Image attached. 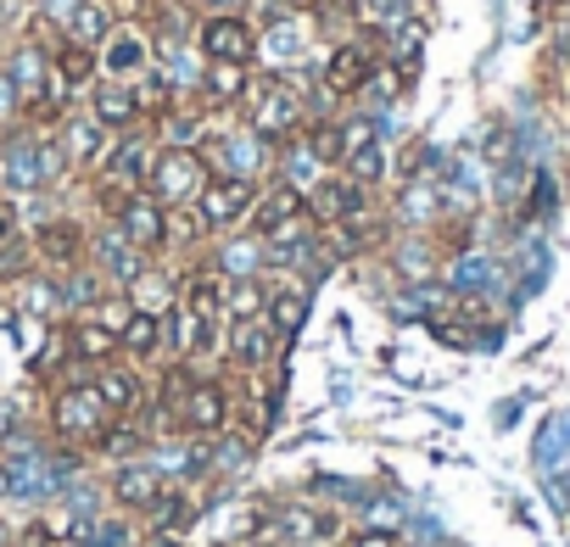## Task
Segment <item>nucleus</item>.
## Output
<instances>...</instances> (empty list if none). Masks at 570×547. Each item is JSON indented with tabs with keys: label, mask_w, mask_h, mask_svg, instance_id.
Masks as SVG:
<instances>
[{
	"label": "nucleus",
	"mask_w": 570,
	"mask_h": 547,
	"mask_svg": "<svg viewBox=\"0 0 570 547\" xmlns=\"http://www.w3.org/2000/svg\"><path fill=\"white\" fill-rule=\"evenodd\" d=\"M246 129L268 146H285L292 135L308 129V90L292 79V73H279L268 84H252L246 96Z\"/></svg>",
	"instance_id": "obj_1"
},
{
	"label": "nucleus",
	"mask_w": 570,
	"mask_h": 547,
	"mask_svg": "<svg viewBox=\"0 0 570 547\" xmlns=\"http://www.w3.org/2000/svg\"><path fill=\"white\" fill-rule=\"evenodd\" d=\"M107 425H112V414H107V402L96 397L90 380H57V391H51V436L62 447L96 452V441L107 436Z\"/></svg>",
	"instance_id": "obj_2"
},
{
	"label": "nucleus",
	"mask_w": 570,
	"mask_h": 547,
	"mask_svg": "<svg viewBox=\"0 0 570 547\" xmlns=\"http://www.w3.org/2000/svg\"><path fill=\"white\" fill-rule=\"evenodd\" d=\"M57 168H62V151L40 129H23V135H12L7 146H0V185L18 190V196L23 190H46L57 179Z\"/></svg>",
	"instance_id": "obj_3"
},
{
	"label": "nucleus",
	"mask_w": 570,
	"mask_h": 547,
	"mask_svg": "<svg viewBox=\"0 0 570 547\" xmlns=\"http://www.w3.org/2000/svg\"><path fill=\"white\" fill-rule=\"evenodd\" d=\"M229 425H235V391L213 375H196L185 402H179V430L196 441H218Z\"/></svg>",
	"instance_id": "obj_4"
},
{
	"label": "nucleus",
	"mask_w": 570,
	"mask_h": 547,
	"mask_svg": "<svg viewBox=\"0 0 570 547\" xmlns=\"http://www.w3.org/2000/svg\"><path fill=\"white\" fill-rule=\"evenodd\" d=\"M213 168L202 151H157V168L146 179V196H157L163 207H196V196L207 190Z\"/></svg>",
	"instance_id": "obj_5"
},
{
	"label": "nucleus",
	"mask_w": 570,
	"mask_h": 547,
	"mask_svg": "<svg viewBox=\"0 0 570 547\" xmlns=\"http://www.w3.org/2000/svg\"><path fill=\"white\" fill-rule=\"evenodd\" d=\"M196 51H202V62L252 68V62H257V29H252L240 12H207L202 29H196Z\"/></svg>",
	"instance_id": "obj_6"
},
{
	"label": "nucleus",
	"mask_w": 570,
	"mask_h": 547,
	"mask_svg": "<svg viewBox=\"0 0 570 547\" xmlns=\"http://www.w3.org/2000/svg\"><path fill=\"white\" fill-rule=\"evenodd\" d=\"M90 268L101 274V286H112V291H135V280L151 268V257H146L118 223H107L101 235H90Z\"/></svg>",
	"instance_id": "obj_7"
},
{
	"label": "nucleus",
	"mask_w": 570,
	"mask_h": 547,
	"mask_svg": "<svg viewBox=\"0 0 570 547\" xmlns=\"http://www.w3.org/2000/svg\"><path fill=\"white\" fill-rule=\"evenodd\" d=\"M252 201H257V185L252 179H235V173H213L207 190L196 196V212L207 223V235H229L252 218Z\"/></svg>",
	"instance_id": "obj_8"
},
{
	"label": "nucleus",
	"mask_w": 570,
	"mask_h": 547,
	"mask_svg": "<svg viewBox=\"0 0 570 547\" xmlns=\"http://www.w3.org/2000/svg\"><path fill=\"white\" fill-rule=\"evenodd\" d=\"M375 68H381V46H375V40H336V51H331L320 84H325L336 101H358L364 84L375 79Z\"/></svg>",
	"instance_id": "obj_9"
},
{
	"label": "nucleus",
	"mask_w": 570,
	"mask_h": 547,
	"mask_svg": "<svg viewBox=\"0 0 570 547\" xmlns=\"http://www.w3.org/2000/svg\"><path fill=\"white\" fill-rule=\"evenodd\" d=\"M370 212V185H358L353 173H325L314 190H308V218L320 229H336V223H353Z\"/></svg>",
	"instance_id": "obj_10"
},
{
	"label": "nucleus",
	"mask_w": 570,
	"mask_h": 547,
	"mask_svg": "<svg viewBox=\"0 0 570 547\" xmlns=\"http://www.w3.org/2000/svg\"><path fill=\"white\" fill-rule=\"evenodd\" d=\"M57 129H62L57 151H62V162H68V168H90V173H101V168H107V151H112V140H118L107 123H96L90 112H68Z\"/></svg>",
	"instance_id": "obj_11"
},
{
	"label": "nucleus",
	"mask_w": 570,
	"mask_h": 547,
	"mask_svg": "<svg viewBox=\"0 0 570 547\" xmlns=\"http://www.w3.org/2000/svg\"><path fill=\"white\" fill-rule=\"evenodd\" d=\"M35 257H40L46 268L73 274V268L90 262V229H85L79 218H46L40 235H35Z\"/></svg>",
	"instance_id": "obj_12"
},
{
	"label": "nucleus",
	"mask_w": 570,
	"mask_h": 547,
	"mask_svg": "<svg viewBox=\"0 0 570 547\" xmlns=\"http://www.w3.org/2000/svg\"><path fill=\"white\" fill-rule=\"evenodd\" d=\"M297 218H308V190L285 185V179H268V185H257V201H252V218H246L257 240H268L274 229L297 223Z\"/></svg>",
	"instance_id": "obj_13"
},
{
	"label": "nucleus",
	"mask_w": 570,
	"mask_h": 547,
	"mask_svg": "<svg viewBox=\"0 0 570 547\" xmlns=\"http://www.w3.org/2000/svg\"><path fill=\"white\" fill-rule=\"evenodd\" d=\"M157 151H163V146H157L151 135L129 129V135H118V140H112L101 179H112V185H129V190H146V179H151V168H157Z\"/></svg>",
	"instance_id": "obj_14"
},
{
	"label": "nucleus",
	"mask_w": 570,
	"mask_h": 547,
	"mask_svg": "<svg viewBox=\"0 0 570 547\" xmlns=\"http://www.w3.org/2000/svg\"><path fill=\"white\" fill-rule=\"evenodd\" d=\"M90 386H96V397L107 402V414H112V419H135V414L151 402L146 375H140V369H129V364H101V369L90 375Z\"/></svg>",
	"instance_id": "obj_15"
},
{
	"label": "nucleus",
	"mask_w": 570,
	"mask_h": 547,
	"mask_svg": "<svg viewBox=\"0 0 570 547\" xmlns=\"http://www.w3.org/2000/svg\"><path fill=\"white\" fill-rule=\"evenodd\" d=\"M146 257H157V251H168V207L157 201V196H146V190H135L129 201H124V212L112 218Z\"/></svg>",
	"instance_id": "obj_16"
},
{
	"label": "nucleus",
	"mask_w": 570,
	"mask_h": 547,
	"mask_svg": "<svg viewBox=\"0 0 570 547\" xmlns=\"http://www.w3.org/2000/svg\"><path fill=\"white\" fill-rule=\"evenodd\" d=\"M279 352V330L268 325V319H240V325H229V347H224V358L240 369V375H268V358Z\"/></svg>",
	"instance_id": "obj_17"
},
{
	"label": "nucleus",
	"mask_w": 570,
	"mask_h": 547,
	"mask_svg": "<svg viewBox=\"0 0 570 547\" xmlns=\"http://www.w3.org/2000/svg\"><path fill=\"white\" fill-rule=\"evenodd\" d=\"M96 62H101V79H124V84H135L146 68H151V40H146V29H112V40L96 51Z\"/></svg>",
	"instance_id": "obj_18"
},
{
	"label": "nucleus",
	"mask_w": 570,
	"mask_h": 547,
	"mask_svg": "<svg viewBox=\"0 0 570 547\" xmlns=\"http://www.w3.org/2000/svg\"><path fill=\"white\" fill-rule=\"evenodd\" d=\"M107 491H112V503L124 508V514H146L163 491H168V480H163V469L157 464H118L112 469V480H107Z\"/></svg>",
	"instance_id": "obj_19"
},
{
	"label": "nucleus",
	"mask_w": 570,
	"mask_h": 547,
	"mask_svg": "<svg viewBox=\"0 0 570 547\" xmlns=\"http://www.w3.org/2000/svg\"><path fill=\"white\" fill-rule=\"evenodd\" d=\"M90 118H96V123H107L112 135H129V129H140L135 84H124V79H96V84H90Z\"/></svg>",
	"instance_id": "obj_20"
},
{
	"label": "nucleus",
	"mask_w": 570,
	"mask_h": 547,
	"mask_svg": "<svg viewBox=\"0 0 570 547\" xmlns=\"http://www.w3.org/2000/svg\"><path fill=\"white\" fill-rule=\"evenodd\" d=\"M68 352H73V364H85L90 375H96L101 364H118V358H124L118 336H112L107 325H96L90 314H79V319L68 325Z\"/></svg>",
	"instance_id": "obj_21"
},
{
	"label": "nucleus",
	"mask_w": 570,
	"mask_h": 547,
	"mask_svg": "<svg viewBox=\"0 0 570 547\" xmlns=\"http://www.w3.org/2000/svg\"><path fill=\"white\" fill-rule=\"evenodd\" d=\"M196 90H202V112H213V107H246L252 79H246V68H235V62H207L202 79H196Z\"/></svg>",
	"instance_id": "obj_22"
},
{
	"label": "nucleus",
	"mask_w": 570,
	"mask_h": 547,
	"mask_svg": "<svg viewBox=\"0 0 570 547\" xmlns=\"http://www.w3.org/2000/svg\"><path fill=\"white\" fill-rule=\"evenodd\" d=\"M179 302L196 314V319H207V325H224V274L207 262V268H190L185 280H179Z\"/></svg>",
	"instance_id": "obj_23"
},
{
	"label": "nucleus",
	"mask_w": 570,
	"mask_h": 547,
	"mask_svg": "<svg viewBox=\"0 0 570 547\" xmlns=\"http://www.w3.org/2000/svg\"><path fill=\"white\" fill-rule=\"evenodd\" d=\"M303 29H308L303 12H279V18H268V40H257V51H268V62H279V68H292V62H303L308 46H314Z\"/></svg>",
	"instance_id": "obj_24"
},
{
	"label": "nucleus",
	"mask_w": 570,
	"mask_h": 547,
	"mask_svg": "<svg viewBox=\"0 0 570 547\" xmlns=\"http://www.w3.org/2000/svg\"><path fill=\"white\" fill-rule=\"evenodd\" d=\"M112 29H118L112 0H79V7L68 12V40H73V46H90V51H101V46L112 40Z\"/></svg>",
	"instance_id": "obj_25"
},
{
	"label": "nucleus",
	"mask_w": 570,
	"mask_h": 547,
	"mask_svg": "<svg viewBox=\"0 0 570 547\" xmlns=\"http://www.w3.org/2000/svg\"><path fill=\"white\" fill-rule=\"evenodd\" d=\"M268 280L263 274H246V280H224V319L240 325V319H263L268 314Z\"/></svg>",
	"instance_id": "obj_26"
},
{
	"label": "nucleus",
	"mask_w": 570,
	"mask_h": 547,
	"mask_svg": "<svg viewBox=\"0 0 570 547\" xmlns=\"http://www.w3.org/2000/svg\"><path fill=\"white\" fill-rule=\"evenodd\" d=\"M213 268L224 274V280H246V274H263V268H268V251H263L257 235H235V240L218 246Z\"/></svg>",
	"instance_id": "obj_27"
},
{
	"label": "nucleus",
	"mask_w": 570,
	"mask_h": 547,
	"mask_svg": "<svg viewBox=\"0 0 570 547\" xmlns=\"http://www.w3.org/2000/svg\"><path fill=\"white\" fill-rule=\"evenodd\" d=\"M274 330H279V341H292L303 325H308V291L303 286H274L268 291V314H263Z\"/></svg>",
	"instance_id": "obj_28"
},
{
	"label": "nucleus",
	"mask_w": 570,
	"mask_h": 547,
	"mask_svg": "<svg viewBox=\"0 0 570 547\" xmlns=\"http://www.w3.org/2000/svg\"><path fill=\"white\" fill-rule=\"evenodd\" d=\"M51 73H57L68 90H85V84H96V79H101V62H96V51H90V46L62 40V46H51Z\"/></svg>",
	"instance_id": "obj_29"
},
{
	"label": "nucleus",
	"mask_w": 570,
	"mask_h": 547,
	"mask_svg": "<svg viewBox=\"0 0 570 547\" xmlns=\"http://www.w3.org/2000/svg\"><path fill=\"white\" fill-rule=\"evenodd\" d=\"M135 107H140V123H163V118L179 107V90H174L157 68H146V73L135 79Z\"/></svg>",
	"instance_id": "obj_30"
},
{
	"label": "nucleus",
	"mask_w": 570,
	"mask_h": 547,
	"mask_svg": "<svg viewBox=\"0 0 570 547\" xmlns=\"http://www.w3.org/2000/svg\"><path fill=\"white\" fill-rule=\"evenodd\" d=\"M118 347H124V358H135V364L157 358V352H163V319L146 314V308H135V319L118 330Z\"/></svg>",
	"instance_id": "obj_31"
},
{
	"label": "nucleus",
	"mask_w": 570,
	"mask_h": 547,
	"mask_svg": "<svg viewBox=\"0 0 570 547\" xmlns=\"http://www.w3.org/2000/svg\"><path fill=\"white\" fill-rule=\"evenodd\" d=\"M196 514H202V508L190 503V491H163V497L146 508V519L157 525V536H179V530H190Z\"/></svg>",
	"instance_id": "obj_32"
},
{
	"label": "nucleus",
	"mask_w": 570,
	"mask_h": 547,
	"mask_svg": "<svg viewBox=\"0 0 570 547\" xmlns=\"http://www.w3.org/2000/svg\"><path fill=\"white\" fill-rule=\"evenodd\" d=\"M196 240H207L202 212H196V207H168V251H174V246H179V251H190Z\"/></svg>",
	"instance_id": "obj_33"
},
{
	"label": "nucleus",
	"mask_w": 570,
	"mask_h": 547,
	"mask_svg": "<svg viewBox=\"0 0 570 547\" xmlns=\"http://www.w3.org/2000/svg\"><path fill=\"white\" fill-rule=\"evenodd\" d=\"M342 173H353L358 185H375V179L386 173V146L375 140V146H364V151H353V157L342 162Z\"/></svg>",
	"instance_id": "obj_34"
},
{
	"label": "nucleus",
	"mask_w": 570,
	"mask_h": 547,
	"mask_svg": "<svg viewBox=\"0 0 570 547\" xmlns=\"http://www.w3.org/2000/svg\"><path fill=\"white\" fill-rule=\"evenodd\" d=\"M40 257H35V246H23L18 235L7 240V246H0V280H23V274L35 268Z\"/></svg>",
	"instance_id": "obj_35"
},
{
	"label": "nucleus",
	"mask_w": 570,
	"mask_h": 547,
	"mask_svg": "<svg viewBox=\"0 0 570 547\" xmlns=\"http://www.w3.org/2000/svg\"><path fill=\"white\" fill-rule=\"evenodd\" d=\"M347 547H403V536H397V530H386V525H364V530H353V536H347Z\"/></svg>",
	"instance_id": "obj_36"
},
{
	"label": "nucleus",
	"mask_w": 570,
	"mask_h": 547,
	"mask_svg": "<svg viewBox=\"0 0 570 547\" xmlns=\"http://www.w3.org/2000/svg\"><path fill=\"white\" fill-rule=\"evenodd\" d=\"M12 547H62V536H57L46 519H35V525H23V536H18Z\"/></svg>",
	"instance_id": "obj_37"
},
{
	"label": "nucleus",
	"mask_w": 570,
	"mask_h": 547,
	"mask_svg": "<svg viewBox=\"0 0 570 547\" xmlns=\"http://www.w3.org/2000/svg\"><path fill=\"white\" fill-rule=\"evenodd\" d=\"M12 235H18V207H12L7 196H0V246H7Z\"/></svg>",
	"instance_id": "obj_38"
},
{
	"label": "nucleus",
	"mask_w": 570,
	"mask_h": 547,
	"mask_svg": "<svg viewBox=\"0 0 570 547\" xmlns=\"http://www.w3.org/2000/svg\"><path fill=\"white\" fill-rule=\"evenodd\" d=\"M279 7H292V12H303V7H320V0H279Z\"/></svg>",
	"instance_id": "obj_39"
},
{
	"label": "nucleus",
	"mask_w": 570,
	"mask_h": 547,
	"mask_svg": "<svg viewBox=\"0 0 570 547\" xmlns=\"http://www.w3.org/2000/svg\"><path fill=\"white\" fill-rule=\"evenodd\" d=\"M0 547H12V541H7V525H0Z\"/></svg>",
	"instance_id": "obj_40"
},
{
	"label": "nucleus",
	"mask_w": 570,
	"mask_h": 547,
	"mask_svg": "<svg viewBox=\"0 0 570 547\" xmlns=\"http://www.w3.org/2000/svg\"><path fill=\"white\" fill-rule=\"evenodd\" d=\"M331 547H347V541H331Z\"/></svg>",
	"instance_id": "obj_41"
}]
</instances>
